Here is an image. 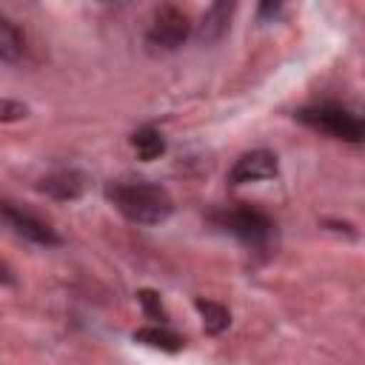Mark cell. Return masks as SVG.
Masks as SVG:
<instances>
[{
  "mask_svg": "<svg viewBox=\"0 0 365 365\" xmlns=\"http://www.w3.org/2000/svg\"><path fill=\"white\" fill-rule=\"evenodd\" d=\"M106 197L114 202V208L137 222V225H160L171 217L174 202L165 188L145 182V180H128V182H111L106 188Z\"/></svg>",
  "mask_w": 365,
  "mask_h": 365,
  "instance_id": "obj_1",
  "label": "cell"
},
{
  "mask_svg": "<svg viewBox=\"0 0 365 365\" xmlns=\"http://www.w3.org/2000/svg\"><path fill=\"white\" fill-rule=\"evenodd\" d=\"M211 222L220 231L237 237L240 242H245L251 248H262L271 240V231H274V222L268 220V214L254 208V205H245V202H237V205L214 211Z\"/></svg>",
  "mask_w": 365,
  "mask_h": 365,
  "instance_id": "obj_2",
  "label": "cell"
},
{
  "mask_svg": "<svg viewBox=\"0 0 365 365\" xmlns=\"http://www.w3.org/2000/svg\"><path fill=\"white\" fill-rule=\"evenodd\" d=\"M299 123L328 134V137H336V140H345V143H362L365 140V120H359L356 114L339 108V106H308V108H299L294 114Z\"/></svg>",
  "mask_w": 365,
  "mask_h": 365,
  "instance_id": "obj_3",
  "label": "cell"
},
{
  "mask_svg": "<svg viewBox=\"0 0 365 365\" xmlns=\"http://www.w3.org/2000/svg\"><path fill=\"white\" fill-rule=\"evenodd\" d=\"M188 31H191V23H188L185 11H180L177 6H160L148 23L145 40H148V46H154L160 51H174L177 46L185 43Z\"/></svg>",
  "mask_w": 365,
  "mask_h": 365,
  "instance_id": "obj_4",
  "label": "cell"
},
{
  "mask_svg": "<svg viewBox=\"0 0 365 365\" xmlns=\"http://www.w3.org/2000/svg\"><path fill=\"white\" fill-rule=\"evenodd\" d=\"M0 211H3V222H6L17 237H23V240H29V242H34V245H46V248L60 245L57 231H54L48 222H43L40 217H34V214L17 208V205L9 202V200L3 202Z\"/></svg>",
  "mask_w": 365,
  "mask_h": 365,
  "instance_id": "obj_5",
  "label": "cell"
},
{
  "mask_svg": "<svg viewBox=\"0 0 365 365\" xmlns=\"http://www.w3.org/2000/svg\"><path fill=\"white\" fill-rule=\"evenodd\" d=\"M271 177H277V157L265 148H257V151H248V154L237 157L231 171H228V182H234V185L271 180Z\"/></svg>",
  "mask_w": 365,
  "mask_h": 365,
  "instance_id": "obj_6",
  "label": "cell"
},
{
  "mask_svg": "<svg viewBox=\"0 0 365 365\" xmlns=\"http://www.w3.org/2000/svg\"><path fill=\"white\" fill-rule=\"evenodd\" d=\"M37 188L43 194H48L51 200L68 202V200H77L86 191V174L83 171H74V168H63V171H54V174L43 177Z\"/></svg>",
  "mask_w": 365,
  "mask_h": 365,
  "instance_id": "obj_7",
  "label": "cell"
},
{
  "mask_svg": "<svg viewBox=\"0 0 365 365\" xmlns=\"http://www.w3.org/2000/svg\"><path fill=\"white\" fill-rule=\"evenodd\" d=\"M234 14V3H214L205 9L202 14V23H200V40L211 43V40H220L228 29V20Z\"/></svg>",
  "mask_w": 365,
  "mask_h": 365,
  "instance_id": "obj_8",
  "label": "cell"
},
{
  "mask_svg": "<svg viewBox=\"0 0 365 365\" xmlns=\"http://www.w3.org/2000/svg\"><path fill=\"white\" fill-rule=\"evenodd\" d=\"M134 342H143L148 348H160V351H168V354H174V351H180L185 345V339L180 334H174V331H168L163 325H148V328L134 331Z\"/></svg>",
  "mask_w": 365,
  "mask_h": 365,
  "instance_id": "obj_9",
  "label": "cell"
},
{
  "mask_svg": "<svg viewBox=\"0 0 365 365\" xmlns=\"http://www.w3.org/2000/svg\"><path fill=\"white\" fill-rule=\"evenodd\" d=\"M131 145H134V151H137L140 160H157V157L165 151L163 134H160L157 128H151V125L137 128V131L131 134Z\"/></svg>",
  "mask_w": 365,
  "mask_h": 365,
  "instance_id": "obj_10",
  "label": "cell"
},
{
  "mask_svg": "<svg viewBox=\"0 0 365 365\" xmlns=\"http://www.w3.org/2000/svg\"><path fill=\"white\" fill-rule=\"evenodd\" d=\"M194 308L200 311L202 325H205L208 334H220V331H225L228 322H231V314H228L220 302H214V299H202V297H197V299H194Z\"/></svg>",
  "mask_w": 365,
  "mask_h": 365,
  "instance_id": "obj_11",
  "label": "cell"
},
{
  "mask_svg": "<svg viewBox=\"0 0 365 365\" xmlns=\"http://www.w3.org/2000/svg\"><path fill=\"white\" fill-rule=\"evenodd\" d=\"M20 54H23V31L9 17H0V57H3V63H14Z\"/></svg>",
  "mask_w": 365,
  "mask_h": 365,
  "instance_id": "obj_12",
  "label": "cell"
},
{
  "mask_svg": "<svg viewBox=\"0 0 365 365\" xmlns=\"http://www.w3.org/2000/svg\"><path fill=\"white\" fill-rule=\"evenodd\" d=\"M137 299H140V305H143V311H145L148 319H157L160 325L168 319V314H165V308H163V302H160V297L154 291L143 288V291H137Z\"/></svg>",
  "mask_w": 365,
  "mask_h": 365,
  "instance_id": "obj_13",
  "label": "cell"
},
{
  "mask_svg": "<svg viewBox=\"0 0 365 365\" xmlns=\"http://www.w3.org/2000/svg\"><path fill=\"white\" fill-rule=\"evenodd\" d=\"M23 114H26V106H23V103L3 100V114H0L3 123H11V120H17V117H23Z\"/></svg>",
  "mask_w": 365,
  "mask_h": 365,
  "instance_id": "obj_14",
  "label": "cell"
},
{
  "mask_svg": "<svg viewBox=\"0 0 365 365\" xmlns=\"http://www.w3.org/2000/svg\"><path fill=\"white\" fill-rule=\"evenodd\" d=\"M279 11V3H262L259 6V17H265V14H277Z\"/></svg>",
  "mask_w": 365,
  "mask_h": 365,
  "instance_id": "obj_15",
  "label": "cell"
}]
</instances>
